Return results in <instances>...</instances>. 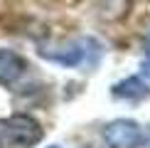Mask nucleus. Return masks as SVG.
Masks as SVG:
<instances>
[{"label": "nucleus", "mask_w": 150, "mask_h": 148, "mask_svg": "<svg viewBox=\"0 0 150 148\" xmlns=\"http://www.w3.org/2000/svg\"><path fill=\"white\" fill-rule=\"evenodd\" d=\"M42 126L27 114L0 119V148H32L42 141Z\"/></svg>", "instance_id": "1"}, {"label": "nucleus", "mask_w": 150, "mask_h": 148, "mask_svg": "<svg viewBox=\"0 0 150 148\" xmlns=\"http://www.w3.org/2000/svg\"><path fill=\"white\" fill-rule=\"evenodd\" d=\"M108 148H138L143 143V128L133 119H116L103 128Z\"/></svg>", "instance_id": "2"}, {"label": "nucleus", "mask_w": 150, "mask_h": 148, "mask_svg": "<svg viewBox=\"0 0 150 148\" xmlns=\"http://www.w3.org/2000/svg\"><path fill=\"white\" fill-rule=\"evenodd\" d=\"M86 40H79V42H59V45H49V47H42L40 54L49 62H57L62 67H79L81 62L86 59Z\"/></svg>", "instance_id": "3"}, {"label": "nucleus", "mask_w": 150, "mask_h": 148, "mask_svg": "<svg viewBox=\"0 0 150 148\" xmlns=\"http://www.w3.org/2000/svg\"><path fill=\"white\" fill-rule=\"evenodd\" d=\"M27 72V62L12 49H0V86L15 84Z\"/></svg>", "instance_id": "4"}, {"label": "nucleus", "mask_w": 150, "mask_h": 148, "mask_svg": "<svg viewBox=\"0 0 150 148\" xmlns=\"http://www.w3.org/2000/svg\"><path fill=\"white\" fill-rule=\"evenodd\" d=\"M113 96L116 99H126V101H143L150 96V86L143 82L140 77H128L123 82L113 84Z\"/></svg>", "instance_id": "5"}, {"label": "nucleus", "mask_w": 150, "mask_h": 148, "mask_svg": "<svg viewBox=\"0 0 150 148\" xmlns=\"http://www.w3.org/2000/svg\"><path fill=\"white\" fill-rule=\"evenodd\" d=\"M143 141H145V148H150V126H145L143 131Z\"/></svg>", "instance_id": "6"}, {"label": "nucleus", "mask_w": 150, "mask_h": 148, "mask_svg": "<svg viewBox=\"0 0 150 148\" xmlns=\"http://www.w3.org/2000/svg\"><path fill=\"white\" fill-rule=\"evenodd\" d=\"M145 54H148V59H150V37H148V42H145Z\"/></svg>", "instance_id": "7"}, {"label": "nucleus", "mask_w": 150, "mask_h": 148, "mask_svg": "<svg viewBox=\"0 0 150 148\" xmlns=\"http://www.w3.org/2000/svg\"><path fill=\"white\" fill-rule=\"evenodd\" d=\"M49 148H59V146H49Z\"/></svg>", "instance_id": "8"}]
</instances>
